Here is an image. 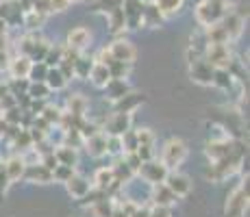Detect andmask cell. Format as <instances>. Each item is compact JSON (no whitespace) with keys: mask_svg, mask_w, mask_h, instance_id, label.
<instances>
[{"mask_svg":"<svg viewBox=\"0 0 250 217\" xmlns=\"http://www.w3.org/2000/svg\"><path fill=\"white\" fill-rule=\"evenodd\" d=\"M48 79H50L52 87H63V79H61L59 72H50V74H48Z\"/></svg>","mask_w":250,"mask_h":217,"instance_id":"obj_16","label":"cell"},{"mask_svg":"<svg viewBox=\"0 0 250 217\" xmlns=\"http://www.w3.org/2000/svg\"><path fill=\"white\" fill-rule=\"evenodd\" d=\"M183 4V0H157V9L163 13V16H170V13L179 11Z\"/></svg>","mask_w":250,"mask_h":217,"instance_id":"obj_9","label":"cell"},{"mask_svg":"<svg viewBox=\"0 0 250 217\" xmlns=\"http://www.w3.org/2000/svg\"><path fill=\"white\" fill-rule=\"evenodd\" d=\"M7 52H4V50H0V70H4V67H7L9 63H7Z\"/></svg>","mask_w":250,"mask_h":217,"instance_id":"obj_20","label":"cell"},{"mask_svg":"<svg viewBox=\"0 0 250 217\" xmlns=\"http://www.w3.org/2000/svg\"><path fill=\"white\" fill-rule=\"evenodd\" d=\"M0 165H2V163H0Z\"/></svg>","mask_w":250,"mask_h":217,"instance_id":"obj_25","label":"cell"},{"mask_svg":"<svg viewBox=\"0 0 250 217\" xmlns=\"http://www.w3.org/2000/svg\"><path fill=\"white\" fill-rule=\"evenodd\" d=\"M4 41H7L4 39V35H0V50H4Z\"/></svg>","mask_w":250,"mask_h":217,"instance_id":"obj_22","label":"cell"},{"mask_svg":"<svg viewBox=\"0 0 250 217\" xmlns=\"http://www.w3.org/2000/svg\"><path fill=\"white\" fill-rule=\"evenodd\" d=\"M68 41L72 48H83L85 43L89 41V31L87 28H74V31L68 35Z\"/></svg>","mask_w":250,"mask_h":217,"instance_id":"obj_7","label":"cell"},{"mask_svg":"<svg viewBox=\"0 0 250 217\" xmlns=\"http://www.w3.org/2000/svg\"><path fill=\"white\" fill-rule=\"evenodd\" d=\"M109 52H111V57L118 63H131V61L135 59V48L128 41H115L113 46L109 48Z\"/></svg>","mask_w":250,"mask_h":217,"instance_id":"obj_3","label":"cell"},{"mask_svg":"<svg viewBox=\"0 0 250 217\" xmlns=\"http://www.w3.org/2000/svg\"><path fill=\"white\" fill-rule=\"evenodd\" d=\"M167 189H170L172 194H176V196H185L187 191H189V180H187L185 176H181V174H174V176H170Z\"/></svg>","mask_w":250,"mask_h":217,"instance_id":"obj_4","label":"cell"},{"mask_svg":"<svg viewBox=\"0 0 250 217\" xmlns=\"http://www.w3.org/2000/svg\"><path fill=\"white\" fill-rule=\"evenodd\" d=\"M13 76L16 79H24V76L31 72V61L26 59V57H22V59H18V61H13Z\"/></svg>","mask_w":250,"mask_h":217,"instance_id":"obj_10","label":"cell"},{"mask_svg":"<svg viewBox=\"0 0 250 217\" xmlns=\"http://www.w3.org/2000/svg\"><path fill=\"white\" fill-rule=\"evenodd\" d=\"M244 206H246V196H244V191L239 189L237 194L230 197V202L227 206V213L230 217H239V215H242V211H244Z\"/></svg>","mask_w":250,"mask_h":217,"instance_id":"obj_6","label":"cell"},{"mask_svg":"<svg viewBox=\"0 0 250 217\" xmlns=\"http://www.w3.org/2000/svg\"><path fill=\"white\" fill-rule=\"evenodd\" d=\"M150 141H152V135L142 130V133H139V143H142V146H150Z\"/></svg>","mask_w":250,"mask_h":217,"instance_id":"obj_18","label":"cell"},{"mask_svg":"<svg viewBox=\"0 0 250 217\" xmlns=\"http://www.w3.org/2000/svg\"><path fill=\"white\" fill-rule=\"evenodd\" d=\"M33 11L37 13H50V0H33Z\"/></svg>","mask_w":250,"mask_h":217,"instance_id":"obj_14","label":"cell"},{"mask_svg":"<svg viewBox=\"0 0 250 217\" xmlns=\"http://www.w3.org/2000/svg\"><path fill=\"white\" fill-rule=\"evenodd\" d=\"M109 182H111V172H100L98 174V185L104 187V185H109Z\"/></svg>","mask_w":250,"mask_h":217,"instance_id":"obj_17","label":"cell"},{"mask_svg":"<svg viewBox=\"0 0 250 217\" xmlns=\"http://www.w3.org/2000/svg\"><path fill=\"white\" fill-rule=\"evenodd\" d=\"M196 16L203 24H215L227 16V4L222 0H205L198 9H196Z\"/></svg>","mask_w":250,"mask_h":217,"instance_id":"obj_1","label":"cell"},{"mask_svg":"<svg viewBox=\"0 0 250 217\" xmlns=\"http://www.w3.org/2000/svg\"><path fill=\"white\" fill-rule=\"evenodd\" d=\"M24 170V161L22 158H11L7 163V176L9 178H20V174Z\"/></svg>","mask_w":250,"mask_h":217,"instance_id":"obj_11","label":"cell"},{"mask_svg":"<svg viewBox=\"0 0 250 217\" xmlns=\"http://www.w3.org/2000/svg\"><path fill=\"white\" fill-rule=\"evenodd\" d=\"M68 189H70V194H74V196H85L87 194V189H89V185L83 180V178H70L68 180Z\"/></svg>","mask_w":250,"mask_h":217,"instance_id":"obj_8","label":"cell"},{"mask_svg":"<svg viewBox=\"0 0 250 217\" xmlns=\"http://www.w3.org/2000/svg\"><path fill=\"white\" fill-rule=\"evenodd\" d=\"M183 158H185V146H183V141L167 143V148L163 150V163L167 167H174V165H179Z\"/></svg>","mask_w":250,"mask_h":217,"instance_id":"obj_2","label":"cell"},{"mask_svg":"<svg viewBox=\"0 0 250 217\" xmlns=\"http://www.w3.org/2000/svg\"><path fill=\"white\" fill-rule=\"evenodd\" d=\"M70 7V0H50V11H65Z\"/></svg>","mask_w":250,"mask_h":217,"instance_id":"obj_15","label":"cell"},{"mask_svg":"<svg viewBox=\"0 0 250 217\" xmlns=\"http://www.w3.org/2000/svg\"><path fill=\"white\" fill-rule=\"evenodd\" d=\"M150 217H170V215H167V211L161 206V209H157V211H155V213H152Z\"/></svg>","mask_w":250,"mask_h":217,"instance_id":"obj_21","label":"cell"},{"mask_svg":"<svg viewBox=\"0 0 250 217\" xmlns=\"http://www.w3.org/2000/svg\"><path fill=\"white\" fill-rule=\"evenodd\" d=\"M96 213H98L100 217H111V211L107 209V204H98L96 206Z\"/></svg>","mask_w":250,"mask_h":217,"instance_id":"obj_19","label":"cell"},{"mask_svg":"<svg viewBox=\"0 0 250 217\" xmlns=\"http://www.w3.org/2000/svg\"><path fill=\"white\" fill-rule=\"evenodd\" d=\"M70 2H79V0H70Z\"/></svg>","mask_w":250,"mask_h":217,"instance_id":"obj_24","label":"cell"},{"mask_svg":"<svg viewBox=\"0 0 250 217\" xmlns=\"http://www.w3.org/2000/svg\"><path fill=\"white\" fill-rule=\"evenodd\" d=\"M227 61H229L227 46H224V43H211V48H209V63L224 65Z\"/></svg>","mask_w":250,"mask_h":217,"instance_id":"obj_5","label":"cell"},{"mask_svg":"<svg viewBox=\"0 0 250 217\" xmlns=\"http://www.w3.org/2000/svg\"><path fill=\"white\" fill-rule=\"evenodd\" d=\"M126 124H128V118L124 113H120L115 118V124H111V130L113 133H122V130H126Z\"/></svg>","mask_w":250,"mask_h":217,"instance_id":"obj_13","label":"cell"},{"mask_svg":"<svg viewBox=\"0 0 250 217\" xmlns=\"http://www.w3.org/2000/svg\"><path fill=\"white\" fill-rule=\"evenodd\" d=\"M91 76H94V83L96 85H107L109 83V70H107V65L100 63L94 72H91Z\"/></svg>","mask_w":250,"mask_h":217,"instance_id":"obj_12","label":"cell"},{"mask_svg":"<svg viewBox=\"0 0 250 217\" xmlns=\"http://www.w3.org/2000/svg\"><path fill=\"white\" fill-rule=\"evenodd\" d=\"M113 217H128V215H122V213H115Z\"/></svg>","mask_w":250,"mask_h":217,"instance_id":"obj_23","label":"cell"}]
</instances>
